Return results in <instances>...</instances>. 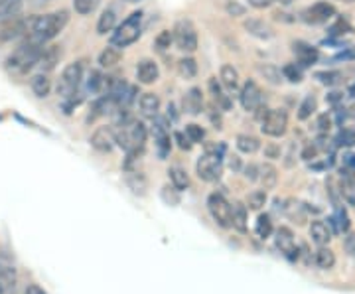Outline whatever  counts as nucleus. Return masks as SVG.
<instances>
[{
    "label": "nucleus",
    "instance_id": "3c124183",
    "mask_svg": "<svg viewBox=\"0 0 355 294\" xmlns=\"http://www.w3.org/2000/svg\"><path fill=\"white\" fill-rule=\"evenodd\" d=\"M331 128V116L328 113H324V115L318 116V132L320 135H328Z\"/></svg>",
    "mask_w": 355,
    "mask_h": 294
},
{
    "label": "nucleus",
    "instance_id": "f257e3e1",
    "mask_svg": "<svg viewBox=\"0 0 355 294\" xmlns=\"http://www.w3.org/2000/svg\"><path fill=\"white\" fill-rule=\"evenodd\" d=\"M114 144L121 146L125 153H127V166L130 162H135L137 158L142 156L144 153V146H146V139H148V130L146 127L137 121L135 116L128 119L127 123L123 125H114Z\"/></svg>",
    "mask_w": 355,
    "mask_h": 294
},
{
    "label": "nucleus",
    "instance_id": "4c0bfd02",
    "mask_svg": "<svg viewBox=\"0 0 355 294\" xmlns=\"http://www.w3.org/2000/svg\"><path fill=\"white\" fill-rule=\"evenodd\" d=\"M85 87L91 95H97V93H101L103 87H105V77L101 76V71H97V69H91L87 76V83H85Z\"/></svg>",
    "mask_w": 355,
    "mask_h": 294
},
{
    "label": "nucleus",
    "instance_id": "37998d69",
    "mask_svg": "<svg viewBox=\"0 0 355 294\" xmlns=\"http://www.w3.org/2000/svg\"><path fill=\"white\" fill-rule=\"evenodd\" d=\"M101 4V0H73V8L77 14L87 16L93 10H97V6Z\"/></svg>",
    "mask_w": 355,
    "mask_h": 294
},
{
    "label": "nucleus",
    "instance_id": "f03ea898",
    "mask_svg": "<svg viewBox=\"0 0 355 294\" xmlns=\"http://www.w3.org/2000/svg\"><path fill=\"white\" fill-rule=\"evenodd\" d=\"M67 22H69L67 10H58V12L44 14V16H32L26 38L38 42V44H48L64 30Z\"/></svg>",
    "mask_w": 355,
    "mask_h": 294
},
{
    "label": "nucleus",
    "instance_id": "6e6d98bb",
    "mask_svg": "<svg viewBox=\"0 0 355 294\" xmlns=\"http://www.w3.org/2000/svg\"><path fill=\"white\" fill-rule=\"evenodd\" d=\"M318 153H320L318 144L316 142H312V144H308L304 150H302V158H304V160H314L318 156Z\"/></svg>",
    "mask_w": 355,
    "mask_h": 294
},
{
    "label": "nucleus",
    "instance_id": "79ce46f5",
    "mask_svg": "<svg viewBox=\"0 0 355 294\" xmlns=\"http://www.w3.org/2000/svg\"><path fill=\"white\" fill-rule=\"evenodd\" d=\"M266 204V190H254V192L249 193L247 198V207L253 209V211H259L263 205Z\"/></svg>",
    "mask_w": 355,
    "mask_h": 294
},
{
    "label": "nucleus",
    "instance_id": "f3484780",
    "mask_svg": "<svg viewBox=\"0 0 355 294\" xmlns=\"http://www.w3.org/2000/svg\"><path fill=\"white\" fill-rule=\"evenodd\" d=\"M207 89L211 93V97H214V101L216 105L221 109V111H231V107H233V101H231V95H229L225 87L221 85V81H217V77H209V81H207Z\"/></svg>",
    "mask_w": 355,
    "mask_h": 294
},
{
    "label": "nucleus",
    "instance_id": "ea45409f",
    "mask_svg": "<svg viewBox=\"0 0 355 294\" xmlns=\"http://www.w3.org/2000/svg\"><path fill=\"white\" fill-rule=\"evenodd\" d=\"M127 182L128 186H130V190L135 193H140V196H142V193L146 192V178H144L142 172H128Z\"/></svg>",
    "mask_w": 355,
    "mask_h": 294
},
{
    "label": "nucleus",
    "instance_id": "4468645a",
    "mask_svg": "<svg viewBox=\"0 0 355 294\" xmlns=\"http://www.w3.org/2000/svg\"><path fill=\"white\" fill-rule=\"evenodd\" d=\"M60 60H62V48H60V46H55V44L44 46V50L40 53L36 67L40 69V74H50V71L55 69V65L60 64Z\"/></svg>",
    "mask_w": 355,
    "mask_h": 294
},
{
    "label": "nucleus",
    "instance_id": "f704fd0d",
    "mask_svg": "<svg viewBox=\"0 0 355 294\" xmlns=\"http://www.w3.org/2000/svg\"><path fill=\"white\" fill-rule=\"evenodd\" d=\"M119 62H121V51H119V48H114V46H109V48H105L99 53V64H101V67H114Z\"/></svg>",
    "mask_w": 355,
    "mask_h": 294
},
{
    "label": "nucleus",
    "instance_id": "7ed1b4c3",
    "mask_svg": "<svg viewBox=\"0 0 355 294\" xmlns=\"http://www.w3.org/2000/svg\"><path fill=\"white\" fill-rule=\"evenodd\" d=\"M44 46L46 44H38V42L24 38V42L6 58V62H4L6 71L12 76H24L30 69H34L38 64V58L44 50Z\"/></svg>",
    "mask_w": 355,
    "mask_h": 294
},
{
    "label": "nucleus",
    "instance_id": "ddd939ff",
    "mask_svg": "<svg viewBox=\"0 0 355 294\" xmlns=\"http://www.w3.org/2000/svg\"><path fill=\"white\" fill-rule=\"evenodd\" d=\"M275 243H277V249H279L282 255L291 261H296L298 259V245H296V239H294V233H292L288 227H280L275 233Z\"/></svg>",
    "mask_w": 355,
    "mask_h": 294
},
{
    "label": "nucleus",
    "instance_id": "8fccbe9b",
    "mask_svg": "<svg viewBox=\"0 0 355 294\" xmlns=\"http://www.w3.org/2000/svg\"><path fill=\"white\" fill-rule=\"evenodd\" d=\"M355 172V154L347 153L343 156V168H342V176H354Z\"/></svg>",
    "mask_w": 355,
    "mask_h": 294
},
{
    "label": "nucleus",
    "instance_id": "e2e57ef3",
    "mask_svg": "<svg viewBox=\"0 0 355 294\" xmlns=\"http://www.w3.org/2000/svg\"><path fill=\"white\" fill-rule=\"evenodd\" d=\"M328 101H330L331 105H338V103L342 101V93H331L330 97H328Z\"/></svg>",
    "mask_w": 355,
    "mask_h": 294
},
{
    "label": "nucleus",
    "instance_id": "20e7f679",
    "mask_svg": "<svg viewBox=\"0 0 355 294\" xmlns=\"http://www.w3.org/2000/svg\"><path fill=\"white\" fill-rule=\"evenodd\" d=\"M142 34V12H132L123 20V24L114 26L111 44L114 48H128L130 44H135Z\"/></svg>",
    "mask_w": 355,
    "mask_h": 294
},
{
    "label": "nucleus",
    "instance_id": "4d7b16f0",
    "mask_svg": "<svg viewBox=\"0 0 355 294\" xmlns=\"http://www.w3.org/2000/svg\"><path fill=\"white\" fill-rule=\"evenodd\" d=\"M243 172H245V178L249 180V182H254V180H259V166H254V164H249V166L243 168Z\"/></svg>",
    "mask_w": 355,
    "mask_h": 294
},
{
    "label": "nucleus",
    "instance_id": "f8f14e48",
    "mask_svg": "<svg viewBox=\"0 0 355 294\" xmlns=\"http://www.w3.org/2000/svg\"><path fill=\"white\" fill-rule=\"evenodd\" d=\"M336 16V8L330 2H316L302 12V20L308 24H326Z\"/></svg>",
    "mask_w": 355,
    "mask_h": 294
},
{
    "label": "nucleus",
    "instance_id": "338daca9",
    "mask_svg": "<svg viewBox=\"0 0 355 294\" xmlns=\"http://www.w3.org/2000/svg\"><path fill=\"white\" fill-rule=\"evenodd\" d=\"M349 115H352L355 119V105H354V107H352V113H349Z\"/></svg>",
    "mask_w": 355,
    "mask_h": 294
},
{
    "label": "nucleus",
    "instance_id": "680f3d73",
    "mask_svg": "<svg viewBox=\"0 0 355 294\" xmlns=\"http://www.w3.org/2000/svg\"><path fill=\"white\" fill-rule=\"evenodd\" d=\"M265 153L268 158H277V156H280V148H277V146H268Z\"/></svg>",
    "mask_w": 355,
    "mask_h": 294
},
{
    "label": "nucleus",
    "instance_id": "4be33fe9",
    "mask_svg": "<svg viewBox=\"0 0 355 294\" xmlns=\"http://www.w3.org/2000/svg\"><path fill=\"white\" fill-rule=\"evenodd\" d=\"M245 30L254 36V38L259 40H270L275 36V32H272V28L266 24L265 20H259V18H249V20H245Z\"/></svg>",
    "mask_w": 355,
    "mask_h": 294
},
{
    "label": "nucleus",
    "instance_id": "a878e982",
    "mask_svg": "<svg viewBox=\"0 0 355 294\" xmlns=\"http://www.w3.org/2000/svg\"><path fill=\"white\" fill-rule=\"evenodd\" d=\"M30 87L34 91V95L40 97V99H46L50 95L51 91V79L48 77V74H36V76L30 79Z\"/></svg>",
    "mask_w": 355,
    "mask_h": 294
},
{
    "label": "nucleus",
    "instance_id": "72a5a7b5",
    "mask_svg": "<svg viewBox=\"0 0 355 294\" xmlns=\"http://www.w3.org/2000/svg\"><path fill=\"white\" fill-rule=\"evenodd\" d=\"M235 144H237V148L245 154H254L261 148V142H259V139L253 137V135H239Z\"/></svg>",
    "mask_w": 355,
    "mask_h": 294
},
{
    "label": "nucleus",
    "instance_id": "412c9836",
    "mask_svg": "<svg viewBox=\"0 0 355 294\" xmlns=\"http://www.w3.org/2000/svg\"><path fill=\"white\" fill-rule=\"evenodd\" d=\"M219 79H221V85L227 89V93L231 95H239V71L233 67V65H223L221 67V74H219Z\"/></svg>",
    "mask_w": 355,
    "mask_h": 294
},
{
    "label": "nucleus",
    "instance_id": "aec40b11",
    "mask_svg": "<svg viewBox=\"0 0 355 294\" xmlns=\"http://www.w3.org/2000/svg\"><path fill=\"white\" fill-rule=\"evenodd\" d=\"M140 115L146 116V119H154L158 116L160 111V97L156 93H142L139 99Z\"/></svg>",
    "mask_w": 355,
    "mask_h": 294
},
{
    "label": "nucleus",
    "instance_id": "a19ab883",
    "mask_svg": "<svg viewBox=\"0 0 355 294\" xmlns=\"http://www.w3.org/2000/svg\"><path fill=\"white\" fill-rule=\"evenodd\" d=\"M259 71H261V74L265 76L266 81H270L272 85H279L280 81H282V71H280L279 67H275V65H259Z\"/></svg>",
    "mask_w": 355,
    "mask_h": 294
},
{
    "label": "nucleus",
    "instance_id": "0eeeda50",
    "mask_svg": "<svg viewBox=\"0 0 355 294\" xmlns=\"http://www.w3.org/2000/svg\"><path fill=\"white\" fill-rule=\"evenodd\" d=\"M196 172L203 182H216L221 178L223 172V158L217 153H205L200 156V160L196 162Z\"/></svg>",
    "mask_w": 355,
    "mask_h": 294
},
{
    "label": "nucleus",
    "instance_id": "0e129e2a",
    "mask_svg": "<svg viewBox=\"0 0 355 294\" xmlns=\"http://www.w3.org/2000/svg\"><path fill=\"white\" fill-rule=\"evenodd\" d=\"M338 2H343V4H354L355 0H338Z\"/></svg>",
    "mask_w": 355,
    "mask_h": 294
},
{
    "label": "nucleus",
    "instance_id": "6e6552de",
    "mask_svg": "<svg viewBox=\"0 0 355 294\" xmlns=\"http://www.w3.org/2000/svg\"><path fill=\"white\" fill-rule=\"evenodd\" d=\"M174 34V42H176L178 50L186 51V53H193L198 50V32L196 26L191 24L190 20H180L172 30Z\"/></svg>",
    "mask_w": 355,
    "mask_h": 294
},
{
    "label": "nucleus",
    "instance_id": "09e8293b",
    "mask_svg": "<svg viewBox=\"0 0 355 294\" xmlns=\"http://www.w3.org/2000/svg\"><path fill=\"white\" fill-rule=\"evenodd\" d=\"M340 77L342 76L338 71H318L316 74V79L324 85H336L340 81Z\"/></svg>",
    "mask_w": 355,
    "mask_h": 294
},
{
    "label": "nucleus",
    "instance_id": "473e14b6",
    "mask_svg": "<svg viewBox=\"0 0 355 294\" xmlns=\"http://www.w3.org/2000/svg\"><path fill=\"white\" fill-rule=\"evenodd\" d=\"M272 219L270 216H266V214H261L259 218H257V223H254V235L259 237V239H268L270 235H272Z\"/></svg>",
    "mask_w": 355,
    "mask_h": 294
},
{
    "label": "nucleus",
    "instance_id": "69168bd1",
    "mask_svg": "<svg viewBox=\"0 0 355 294\" xmlns=\"http://www.w3.org/2000/svg\"><path fill=\"white\" fill-rule=\"evenodd\" d=\"M279 2H282V4H291L292 0H279Z\"/></svg>",
    "mask_w": 355,
    "mask_h": 294
},
{
    "label": "nucleus",
    "instance_id": "49530a36",
    "mask_svg": "<svg viewBox=\"0 0 355 294\" xmlns=\"http://www.w3.org/2000/svg\"><path fill=\"white\" fill-rule=\"evenodd\" d=\"M172 42H174V34H172L170 30H162V32L156 36V42H154V44H156V48H158V50L164 51L170 48V44H172Z\"/></svg>",
    "mask_w": 355,
    "mask_h": 294
},
{
    "label": "nucleus",
    "instance_id": "39448f33",
    "mask_svg": "<svg viewBox=\"0 0 355 294\" xmlns=\"http://www.w3.org/2000/svg\"><path fill=\"white\" fill-rule=\"evenodd\" d=\"M83 81V64L81 62H73V64L65 65L62 71V77L58 81V95L62 99H69L71 95H76L79 85Z\"/></svg>",
    "mask_w": 355,
    "mask_h": 294
},
{
    "label": "nucleus",
    "instance_id": "9b49d317",
    "mask_svg": "<svg viewBox=\"0 0 355 294\" xmlns=\"http://www.w3.org/2000/svg\"><path fill=\"white\" fill-rule=\"evenodd\" d=\"M239 101H241L243 109L249 113H254L263 105V91L257 85V81L253 79L245 81V85L239 89Z\"/></svg>",
    "mask_w": 355,
    "mask_h": 294
},
{
    "label": "nucleus",
    "instance_id": "58836bf2",
    "mask_svg": "<svg viewBox=\"0 0 355 294\" xmlns=\"http://www.w3.org/2000/svg\"><path fill=\"white\" fill-rule=\"evenodd\" d=\"M114 24H116V16H114L113 10H105L99 16V22H97V34L105 36L107 32H113Z\"/></svg>",
    "mask_w": 355,
    "mask_h": 294
},
{
    "label": "nucleus",
    "instance_id": "e433bc0d",
    "mask_svg": "<svg viewBox=\"0 0 355 294\" xmlns=\"http://www.w3.org/2000/svg\"><path fill=\"white\" fill-rule=\"evenodd\" d=\"M178 74L184 77V79H193L198 76V64L193 58H182L178 62Z\"/></svg>",
    "mask_w": 355,
    "mask_h": 294
},
{
    "label": "nucleus",
    "instance_id": "774afa93",
    "mask_svg": "<svg viewBox=\"0 0 355 294\" xmlns=\"http://www.w3.org/2000/svg\"><path fill=\"white\" fill-rule=\"evenodd\" d=\"M127 2H139V0H127Z\"/></svg>",
    "mask_w": 355,
    "mask_h": 294
},
{
    "label": "nucleus",
    "instance_id": "052dcab7",
    "mask_svg": "<svg viewBox=\"0 0 355 294\" xmlns=\"http://www.w3.org/2000/svg\"><path fill=\"white\" fill-rule=\"evenodd\" d=\"M275 0H249V4L254 6V8H266V6H270Z\"/></svg>",
    "mask_w": 355,
    "mask_h": 294
},
{
    "label": "nucleus",
    "instance_id": "bf43d9fd",
    "mask_svg": "<svg viewBox=\"0 0 355 294\" xmlns=\"http://www.w3.org/2000/svg\"><path fill=\"white\" fill-rule=\"evenodd\" d=\"M24 294H48V293H46V291H44L40 284H28V286H26Z\"/></svg>",
    "mask_w": 355,
    "mask_h": 294
},
{
    "label": "nucleus",
    "instance_id": "a211bd4d",
    "mask_svg": "<svg viewBox=\"0 0 355 294\" xmlns=\"http://www.w3.org/2000/svg\"><path fill=\"white\" fill-rule=\"evenodd\" d=\"M292 50H294V55H296V60H298V64L304 65H314L318 62V58H320V53L314 46H310V44H306V42H294V46H292Z\"/></svg>",
    "mask_w": 355,
    "mask_h": 294
},
{
    "label": "nucleus",
    "instance_id": "864d4df0",
    "mask_svg": "<svg viewBox=\"0 0 355 294\" xmlns=\"http://www.w3.org/2000/svg\"><path fill=\"white\" fill-rule=\"evenodd\" d=\"M174 141L178 142V146H180L182 150H191V146H193L190 142V139H188L184 132H174Z\"/></svg>",
    "mask_w": 355,
    "mask_h": 294
},
{
    "label": "nucleus",
    "instance_id": "de8ad7c7",
    "mask_svg": "<svg viewBox=\"0 0 355 294\" xmlns=\"http://www.w3.org/2000/svg\"><path fill=\"white\" fill-rule=\"evenodd\" d=\"M354 30H352V26L347 24L343 18H338L336 20V24L330 28V34L331 36H345V34H352Z\"/></svg>",
    "mask_w": 355,
    "mask_h": 294
},
{
    "label": "nucleus",
    "instance_id": "2eb2a0df",
    "mask_svg": "<svg viewBox=\"0 0 355 294\" xmlns=\"http://www.w3.org/2000/svg\"><path fill=\"white\" fill-rule=\"evenodd\" d=\"M18 273L12 263H0V294H16Z\"/></svg>",
    "mask_w": 355,
    "mask_h": 294
},
{
    "label": "nucleus",
    "instance_id": "c85d7f7f",
    "mask_svg": "<svg viewBox=\"0 0 355 294\" xmlns=\"http://www.w3.org/2000/svg\"><path fill=\"white\" fill-rule=\"evenodd\" d=\"M168 176H170V182H172V186L176 188L178 192H184V190L190 188V176H188V172L184 168L172 166L168 170Z\"/></svg>",
    "mask_w": 355,
    "mask_h": 294
},
{
    "label": "nucleus",
    "instance_id": "1a4fd4ad",
    "mask_svg": "<svg viewBox=\"0 0 355 294\" xmlns=\"http://www.w3.org/2000/svg\"><path fill=\"white\" fill-rule=\"evenodd\" d=\"M207 209H209V216L214 218L219 227L229 230L231 227V204L225 200V196L221 193H211L207 198Z\"/></svg>",
    "mask_w": 355,
    "mask_h": 294
},
{
    "label": "nucleus",
    "instance_id": "2f4dec72",
    "mask_svg": "<svg viewBox=\"0 0 355 294\" xmlns=\"http://www.w3.org/2000/svg\"><path fill=\"white\" fill-rule=\"evenodd\" d=\"M328 225H334L336 233H345L349 230V218H347V211L342 207H336L334 216L328 219Z\"/></svg>",
    "mask_w": 355,
    "mask_h": 294
},
{
    "label": "nucleus",
    "instance_id": "c9c22d12",
    "mask_svg": "<svg viewBox=\"0 0 355 294\" xmlns=\"http://www.w3.org/2000/svg\"><path fill=\"white\" fill-rule=\"evenodd\" d=\"M318 109V101L314 95H306L304 101L300 103V107H298V119L300 121H308L310 116L316 113Z\"/></svg>",
    "mask_w": 355,
    "mask_h": 294
},
{
    "label": "nucleus",
    "instance_id": "c03bdc74",
    "mask_svg": "<svg viewBox=\"0 0 355 294\" xmlns=\"http://www.w3.org/2000/svg\"><path fill=\"white\" fill-rule=\"evenodd\" d=\"M188 139H190L191 144H196V142H202L205 139V130H203L200 125H196V123H191V125H186V132H184Z\"/></svg>",
    "mask_w": 355,
    "mask_h": 294
},
{
    "label": "nucleus",
    "instance_id": "cd10ccee",
    "mask_svg": "<svg viewBox=\"0 0 355 294\" xmlns=\"http://www.w3.org/2000/svg\"><path fill=\"white\" fill-rule=\"evenodd\" d=\"M22 8H24V0H2L0 2V22L20 16Z\"/></svg>",
    "mask_w": 355,
    "mask_h": 294
},
{
    "label": "nucleus",
    "instance_id": "dca6fc26",
    "mask_svg": "<svg viewBox=\"0 0 355 294\" xmlns=\"http://www.w3.org/2000/svg\"><path fill=\"white\" fill-rule=\"evenodd\" d=\"M91 146L99 153H111L114 146V132L111 127H99L91 137Z\"/></svg>",
    "mask_w": 355,
    "mask_h": 294
},
{
    "label": "nucleus",
    "instance_id": "a18cd8bd",
    "mask_svg": "<svg viewBox=\"0 0 355 294\" xmlns=\"http://www.w3.org/2000/svg\"><path fill=\"white\" fill-rule=\"evenodd\" d=\"M282 77L288 79L291 83H300L302 81V71H300V67H296V64H288L282 67Z\"/></svg>",
    "mask_w": 355,
    "mask_h": 294
},
{
    "label": "nucleus",
    "instance_id": "c756f323",
    "mask_svg": "<svg viewBox=\"0 0 355 294\" xmlns=\"http://www.w3.org/2000/svg\"><path fill=\"white\" fill-rule=\"evenodd\" d=\"M259 180L265 186V190H272L277 186V182H279L277 168L272 166V164H263V166L259 168Z\"/></svg>",
    "mask_w": 355,
    "mask_h": 294
},
{
    "label": "nucleus",
    "instance_id": "bb28decb",
    "mask_svg": "<svg viewBox=\"0 0 355 294\" xmlns=\"http://www.w3.org/2000/svg\"><path fill=\"white\" fill-rule=\"evenodd\" d=\"M314 265H316L318 269L330 270L336 265V253L331 251L330 247H326V245L318 247V251L314 253Z\"/></svg>",
    "mask_w": 355,
    "mask_h": 294
},
{
    "label": "nucleus",
    "instance_id": "9d476101",
    "mask_svg": "<svg viewBox=\"0 0 355 294\" xmlns=\"http://www.w3.org/2000/svg\"><path fill=\"white\" fill-rule=\"evenodd\" d=\"M153 132L154 142H156V150H158V156L164 160L166 156L170 154V148H172V141H170V128H168V121L166 119H160V116H154L153 119Z\"/></svg>",
    "mask_w": 355,
    "mask_h": 294
},
{
    "label": "nucleus",
    "instance_id": "7c9ffc66",
    "mask_svg": "<svg viewBox=\"0 0 355 294\" xmlns=\"http://www.w3.org/2000/svg\"><path fill=\"white\" fill-rule=\"evenodd\" d=\"M340 196L347 205L355 207V178L354 176H343L340 182Z\"/></svg>",
    "mask_w": 355,
    "mask_h": 294
},
{
    "label": "nucleus",
    "instance_id": "5fc2aeb1",
    "mask_svg": "<svg viewBox=\"0 0 355 294\" xmlns=\"http://www.w3.org/2000/svg\"><path fill=\"white\" fill-rule=\"evenodd\" d=\"M338 142L345 144V146H352V144H355V132L354 130H342L338 137Z\"/></svg>",
    "mask_w": 355,
    "mask_h": 294
},
{
    "label": "nucleus",
    "instance_id": "393cba45",
    "mask_svg": "<svg viewBox=\"0 0 355 294\" xmlns=\"http://www.w3.org/2000/svg\"><path fill=\"white\" fill-rule=\"evenodd\" d=\"M184 109L190 115H200L203 111V93L200 87H191L184 97Z\"/></svg>",
    "mask_w": 355,
    "mask_h": 294
},
{
    "label": "nucleus",
    "instance_id": "6ab92c4d",
    "mask_svg": "<svg viewBox=\"0 0 355 294\" xmlns=\"http://www.w3.org/2000/svg\"><path fill=\"white\" fill-rule=\"evenodd\" d=\"M160 77V69H158V64L154 60H142L137 65V79L144 85H150L154 81H158Z\"/></svg>",
    "mask_w": 355,
    "mask_h": 294
},
{
    "label": "nucleus",
    "instance_id": "13d9d810",
    "mask_svg": "<svg viewBox=\"0 0 355 294\" xmlns=\"http://www.w3.org/2000/svg\"><path fill=\"white\" fill-rule=\"evenodd\" d=\"M229 168H231L233 172H239V170H243L241 158H239L237 154H233V156H229Z\"/></svg>",
    "mask_w": 355,
    "mask_h": 294
},
{
    "label": "nucleus",
    "instance_id": "603ef678",
    "mask_svg": "<svg viewBox=\"0 0 355 294\" xmlns=\"http://www.w3.org/2000/svg\"><path fill=\"white\" fill-rule=\"evenodd\" d=\"M225 10H227L229 16H243L245 14V6L239 4L237 0H227L225 2Z\"/></svg>",
    "mask_w": 355,
    "mask_h": 294
},
{
    "label": "nucleus",
    "instance_id": "5701e85b",
    "mask_svg": "<svg viewBox=\"0 0 355 294\" xmlns=\"http://www.w3.org/2000/svg\"><path fill=\"white\" fill-rule=\"evenodd\" d=\"M247 221H249L247 205L241 204V202L231 204V227H235L237 231L245 233L247 231Z\"/></svg>",
    "mask_w": 355,
    "mask_h": 294
},
{
    "label": "nucleus",
    "instance_id": "b1692460",
    "mask_svg": "<svg viewBox=\"0 0 355 294\" xmlns=\"http://www.w3.org/2000/svg\"><path fill=\"white\" fill-rule=\"evenodd\" d=\"M310 237H312V241H314L318 247L328 245L331 239L330 225H328V223H324V221H320V219H314V221H312V225H310Z\"/></svg>",
    "mask_w": 355,
    "mask_h": 294
},
{
    "label": "nucleus",
    "instance_id": "423d86ee",
    "mask_svg": "<svg viewBox=\"0 0 355 294\" xmlns=\"http://www.w3.org/2000/svg\"><path fill=\"white\" fill-rule=\"evenodd\" d=\"M261 130L266 137L280 139L288 130V113L284 109H268L265 119L261 121Z\"/></svg>",
    "mask_w": 355,
    "mask_h": 294
}]
</instances>
